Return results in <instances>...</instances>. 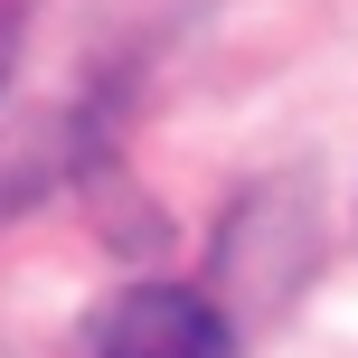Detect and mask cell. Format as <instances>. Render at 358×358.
I'll return each instance as SVG.
<instances>
[{"mask_svg": "<svg viewBox=\"0 0 358 358\" xmlns=\"http://www.w3.org/2000/svg\"><path fill=\"white\" fill-rule=\"evenodd\" d=\"M76 358H236V330L198 292L142 283V292H123V302H104L85 321V349Z\"/></svg>", "mask_w": 358, "mask_h": 358, "instance_id": "cell-1", "label": "cell"}]
</instances>
